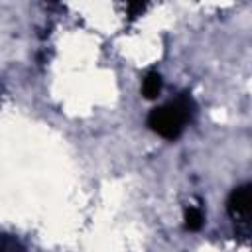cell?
I'll use <instances>...</instances> for the list:
<instances>
[{"label":"cell","mask_w":252,"mask_h":252,"mask_svg":"<svg viewBox=\"0 0 252 252\" xmlns=\"http://www.w3.org/2000/svg\"><path fill=\"white\" fill-rule=\"evenodd\" d=\"M161 87H163V81H161V75L156 73V71H150L146 77H144V83H142V94L146 98H156L159 96L161 93Z\"/></svg>","instance_id":"cell-3"},{"label":"cell","mask_w":252,"mask_h":252,"mask_svg":"<svg viewBox=\"0 0 252 252\" xmlns=\"http://www.w3.org/2000/svg\"><path fill=\"white\" fill-rule=\"evenodd\" d=\"M193 112H195V102H193L191 94L181 93L167 104L154 108L148 114V126L161 138L175 140L183 132L185 124L191 120Z\"/></svg>","instance_id":"cell-1"},{"label":"cell","mask_w":252,"mask_h":252,"mask_svg":"<svg viewBox=\"0 0 252 252\" xmlns=\"http://www.w3.org/2000/svg\"><path fill=\"white\" fill-rule=\"evenodd\" d=\"M183 220H185V228L187 230H191V232L199 230L203 226V222H205V217H203L201 207H187Z\"/></svg>","instance_id":"cell-4"},{"label":"cell","mask_w":252,"mask_h":252,"mask_svg":"<svg viewBox=\"0 0 252 252\" xmlns=\"http://www.w3.org/2000/svg\"><path fill=\"white\" fill-rule=\"evenodd\" d=\"M144 8H146V4H128V10H130V16L132 18H136V16H140L142 12H144Z\"/></svg>","instance_id":"cell-6"},{"label":"cell","mask_w":252,"mask_h":252,"mask_svg":"<svg viewBox=\"0 0 252 252\" xmlns=\"http://www.w3.org/2000/svg\"><path fill=\"white\" fill-rule=\"evenodd\" d=\"M250 183H244L236 187L230 197H228V213L236 224H242L244 228L248 226L250 219Z\"/></svg>","instance_id":"cell-2"},{"label":"cell","mask_w":252,"mask_h":252,"mask_svg":"<svg viewBox=\"0 0 252 252\" xmlns=\"http://www.w3.org/2000/svg\"><path fill=\"white\" fill-rule=\"evenodd\" d=\"M0 252H26L22 242L10 234H0Z\"/></svg>","instance_id":"cell-5"}]
</instances>
